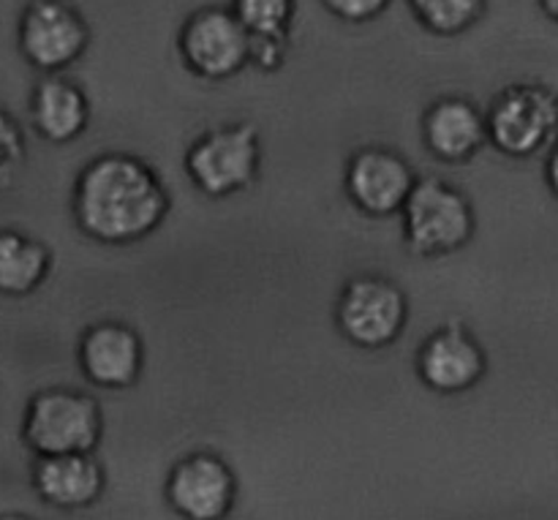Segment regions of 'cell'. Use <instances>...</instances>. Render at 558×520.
Wrapping results in <instances>:
<instances>
[{
    "label": "cell",
    "mask_w": 558,
    "mask_h": 520,
    "mask_svg": "<svg viewBox=\"0 0 558 520\" xmlns=\"http://www.w3.org/2000/svg\"><path fill=\"white\" fill-rule=\"evenodd\" d=\"M169 210L167 191L150 167L131 156H101L82 169L74 216L98 243H134L150 234Z\"/></svg>",
    "instance_id": "1"
},
{
    "label": "cell",
    "mask_w": 558,
    "mask_h": 520,
    "mask_svg": "<svg viewBox=\"0 0 558 520\" xmlns=\"http://www.w3.org/2000/svg\"><path fill=\"white\" fill-rule=\"evenodd\" d=\"M22 439L38 458L90 456L101 439V409L74 390H44L27 403Z\"/></svg>",
    "instance_id": "2"
},
{
    "label": "cell",
    "mask_w": 558,
    "mask_h": 520,
    "mask_svg": "<svg viewBox=\"0 0 558 520\" xmlns=\"http://www.w3.org/2000/svg\"><path fill=\"white\" fill-rule=\"evenodd\" d=\"M16 44L41 74H60L90 47V25L71 0H31L16 25Z\"/></svg>",
    "instance_id": "3"
},
{
    "label": "cell",
    "mask_w": 558,
    "mask_h": 520,
    "mask_svg": "<svg viewBox=\"0 0 558 520\" xmlns=\"http://www.w3.org/2000/svg\"><path fill=\"white\" fill-rule=\"evenodd\" d=\"M403 229L409 249L417 254H452L472 240V205L441 180H420L403 207Z\"/></svg>",
    "instance_id": "4"
},
{
    "label": "cell",
    "mask_w": 558,
    "mask_h": 520,
    "mask_svg": "<svg viewBox=\"0 0 558 520\" xmlns=\"http://www.w3.org/2000/svg\"><path fill=\"white\" fill-rule=\"evenodd\" d=\"M558 131V96L545 85H510L494 98L488 136L507 156L526 158L548 147Z\"/></svg>",
    "instance_id": "5"
},
{
    "label": "cell",
    "mask_w": 558,
    "mask_h": 520,
    "mask_svg": "<svg viewBox=\"0 0 558 520\" xmlns=\"http://www.w3.org/2000/svg\"><path fill=\"white\" fill-rule=\"evenodd\" d=\"M180 58L202 80H227L251 63V33L232 9L205 5L185 20Z\"/></svg>",
    "instance_id": "6"
},
{
    "label": "cell",
    "mask_w": 558,
    "mask_h": 520,
    "mask_svg": "<svg viewBox=\"0 0 558 520\" xmlns=\"http://www.w3.org/2000/svg\"><path fill=\"white\" fill-rule=\"evenodd\" d=\"M191 180L207 196H229L245 189L259 169V136L251 125H223L207 131L185 158Z\"/></svg>",
    "instance_id": "7"
},
{
    "label": "cell",
    "mask_w": 558,
    "mask_h": 520,
    "mask_svg": "<svg viewBox=\"0 0 558 520\" xmlns=\"http://www.w3.org/2000/svg\"><path fill=\"white\" fill-rule=\"evenodd\" d=\"M407 298L392 281L360 276L347 283L338 300V327L363 349H381L401 336L407 325Z\"/></svg>",
    "instance_id": "8"
},
{
    "label": "cell",
    "mask_w": 558,
    "mask_h": 520,
    "mask_svg": "<svg viewBox=\"0 0 558 520\" xmlns=\"http://www.w3.org/2000/svg\"><path fill=\"white\" fill-rule=\"evenodd\" d=\"M238 496L232 469L210 452L174 463L167 477V501L185 520H223Z\"/></svg>",
    "instance_id": "9"
},
{
    "label": "cell",
    "mask_w": 558,
    "mask_h": 520,
    "mask_svg": "<svg viewBox=\"0 0 558 520\" xmlns=\"http://www.w3.org/2000/svg\"><path fill=\"white\" fill-rule=\"evenodd\" d=\"M414 185V169L398 153L385 147L360 150L349 161L347 191L354 205L368 216H390L403 210Z\"/></svg>",
    "instance_id": "10"
},
{
    "label": "cell",
    "mask_w": 558,
    "mask_h": 520,
    "mask_svg": "<svg viewBox=\"0 0 558 520\" xmlns=\"http://www.w3.org/2000/svg\"><path fill=\"white\" fill-rule=\"evenodd\" d=\"M417 371L425 385L436 392H463L477 385L485 374V354L463 327H441L420 349Z\"/></svg>",
    "instance_id": "11"
},
{
    "label": "cell",
    "mask_w": 558,
    "mask_h": 520,
    "mask_svg": "<svg viewBox=\"0 0 558 520\" xmlns=\"http://www.w3.org/2000/svg\"><path fill=\"white\" fill-rule=\"evenodd\" d=\"M142 341L129 325L101 322L93 325L80 341L82 374L98 387L120 390L134 385L142 371Z\"/></svg>",
    "instance_id": "12"
},
{
    "label": "cell",
    "mask_w": 558,
    "mask_h": 520,
    "mask_svg": "<svg viewBox=\"0 0 558 520\" xmlns=\"http://www.w3.org/2000/svg\"><path fill=\"white\" fill-rule=\"evenodd\" d=\"M428 150L447 164L469 161L488 140V118L469 98L447 96L430 104L423 118Z\"/></svg>",
    "instance_id": "13"
},
{
    "label": "cell",
    "mask_w": 558,
    "mask_h": 520,
    "mask_svg": "<svg viewBox=\"0 0 558 520\" xmlns=\"http://www.w3.org/2000/svg\"><path fill=\"white\" fill-rule=\"evenodd\" d=\"M104 469L93 456L38 458L33 467V488L58 510H82L101 496Z\"/></svg>",
    "instance_id": "14"
},
{
    "label": "cell",
    "mask_w": 558,
    "mask_h": 520,
    "mask_svg": "<svg viewBox=\"0 0 558 520\" xmlns=\"http://www.w3.org/2000/svg\"><path fill=\"white\" fill-rule=\"evenodd\" d=\"M31 118L44 140L63 145L87 129L90 101L76 82L63 74H47L31 96Z\"/></svg>",
    "instance_id": "15"
},
{
    "label": "cell",
    "mask_w": 558,
    "mask_h": 520,
    "mask_svg": "<svg viewBox=\"0 0 558 520\" xmlns=\"http://www.w3.org/2000/svg\"><path fill=\"white\" fill-rule=\"evenodd\" d=\"M52 256L38 240L20 232H0V294L25 298L36 292L47 278Z\"/></svg>",
    "instance_id": "16"
},
{
    "label": "cell",
    "mask_w": 558,
    "mask_h": 520,
    "mask_svg": "<svg viewBox=\"0 0 558 520\" xmlns=\"http://www.w3.org/2000/svg\"><path fill=\"white\" fill-rule=\"evenodd\" d=\"M488 0H409V9L425 31L436 36H458L477 25Z\"/></svg>",
    "instance_id": "17"
},
{
    "label": "cell",
    "mask_w": 558,
    "mask_h": 520,
    "mask_svg": "<svg viewBox=\"0 0 558 520\" xmlns=\"http://www.w3.org/2000/svg\"><path fill=\"white\" fill-rule=\"evenodd\" d=\"M232 14L251 36H276L289 33L294 0H232Z\"/></svg>",
    "instance_id": "18"
},
{
    "label": "cell",
    "mask_w": 558,
    "mask_h": 520,
    "mask_svg": "<svg viewBox=\"0 0 558 520\" xmlns=\"http://www.w3.org/2000/svg\"><path fill=\"white\" fill-rule=\"evenodd\" d=\"M289 33L276 36H251V63L262 71H278L287 60Z\"/></svg>",
    "instance_id": "19"
},
{
    "label": "cell",
    "mask_w": 558,
    "mask_h": 520,
    "mask_svg": "<svg viewBox=\"0 0 558 520\" xmlns=\"http://www.w3.org/2000/svg\"><path fill=\"white\" fill-rule=\"evenodd\" d=\"M322 3L338 20L360 25V22H371L379 14H385L392 0H322Z\"/></svg>",
    "instance_id": "20"
},
{
    "label": "cell",
    "mask_w": 558,
    "mask_h": 520,
    "mask_svg": "<svg viewBox=\"0 0 558 520\" xmlns=\"http://www.w3.org/2000/svg\"><path fill=\"white\" fill-rule=\"evenodd\" d=\"M16 153H22V136L14 120L0 109V174L11 172Z\"/></svg>",
    "instance_id": "21"
},
{
    "label": "cell",
    "mask_w": 558,
    "mask_h": 520,
    "mask_svg": "<svg viewBox=\"0 0 558 520\" xmlns=\"http://www.w3.org/2000/svg\"><path fill=\"white\" fill-rule=\"evenodd\" d=\"M548 183H550V191L558 196V145L554 147V153H550L548 158Z\"/></svg>",
    "instance_id": "22"
},
{
    "label": "cell",
    "mask_w": 558,
    "mask_h": 520,
    "mask_svg": "<svg viewBox=\"0 0 558 520\" xmlns=\"http://www.w3.org/2000/svg\"><path fill=\"white\" fill-rule=\"evenodd\" d=\"M539 5H543V11L550 20L558 22V0H539Z\"/></svg>",
    "instance_id": "23"
},
{
    "label": "cell",
    "mask_w": 558,
    "mask_h": 520,
    "mask_svg": "<svg viewBox=\"0 0 558 520\" xmlns=\"http://www.w3.org/2000/svg\"><path fill=\"white\" fill-rule=\"evenodd\" d=\"M0 520H31V518H25V516H0Z\"/></svg>",
    "instance_id": "24"
}]
</instances>
